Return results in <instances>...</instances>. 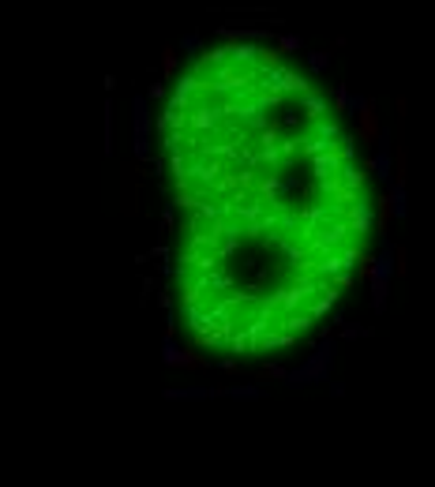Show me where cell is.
I'll return each mask as SVG.
<instances>
[{"instance_id": "obj_2", "label": "cell", "mask_w": 435, "mask_h": 487, "mask_svg": "<svg viewBox=\"0 0 435 487\" xmlns=\"http://www.w3.org/2000/svg\"><path fill=\"white\" fill-rule=\"evenodd\" d=\"M361 139L364 143H376L379 139V117H376V109H371V101L361 105Z\"/></svg>"}, {"instance_id": "obj_5", "label": "cell", "mask_w": 435, "mask_h": 487, "mask_svg": "<svg viewBox=\"0 0 435 487\" xmlns=\"http://www.w3.org/2000/svg\"><path fill=\"white\" fill-rule=\"evenodd\" d=\"M151 101H161V98H170V94H165V87H158V83H154V87H151V94H147Z\"/></svg>"}, {"instance_id": "obj_4", "label": "cell", "mask_w": 435, "mask_h": 487, "mask_svg": "<svg viewBox=\"0 0 435 487\" xmlns=\"http://www.w3.org/2000/svg\"><path fill=\"white\" fill-rule=\"evenodd\" d=\"M230 394H233V397H259V390H256V387H233Z\"/></svg>"}, {"instance_id": "obj_3", "label": "cell", "mask_w": 435, "mask_h": 487, "mask_svg": "<svg viewBox=\"0 0 435 487\" xmlns=\"http://www.w3.org/2000/svg\"><path fill=\"white\" fill-rule=\"evenodd\" d=\"M177 75H180V53H177L173 46H165V49H161V79L173 83Z\"/></svg>"}, {"instance_id": "obj_1", "label": "cell", "mask_w": 435, "mask_h": 487, "mask_svg": "<svg viewBox=\"0 0 435 487\" xmlns=\"http://www.w3.org/2000/svg\"><path fill=\"white\" fill-rule=\"evenodd\" d=\"M132 128H135V158H151V98H135L132 105Z\"/></svg>"}]
</instances>
